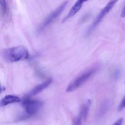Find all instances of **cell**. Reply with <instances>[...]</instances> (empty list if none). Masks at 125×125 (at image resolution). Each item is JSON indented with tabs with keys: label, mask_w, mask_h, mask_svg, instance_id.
<instances>
[{
	"label": "cell",
	"mask_w": 125,
	"mask_h": 125,
	"mask_svg": "<svg viewBox=\"0 0 125 125\" xmlns=\"http://www.w3.org/2000/svg\"><path fill=\"white\" fill-rule=\"evenodd\" d=\"M125 108V95L123 97V98L122 99V100L121 101L120 103L119 106H118V111H121L122 110H123Z\"/></svg>",
	"instance_id": "obj_11"
},
{
	"label": "cell",
	"mask_w": 125,
	"mask_h": 125,
	"mask_svg": "<svg viewBox=\"0 0 125 125\" xmlns=\"http://www.w3.org/2000/svg\"><path fill=\"white\" fill-rule=\"evenodd\" d=\"M96 68H92V69L87 71L85 73L82 74L81 75L78 76L67 86V89H66V92H72L74 91L80 87L87 81L90 79V77L96 72Z\"/></svg>",
	"instance_id": "obj_3"
},
{
	"label": "cell",
	"mask_w": 125,
	"mask_h": 125,
	"mask_svg": "<svg viewBox=\"0 0 125 125\" xmlns=\"http://www.w3.org/2000/svg\"><path fill=\"white\" fill-rule=\"evenodd\" d=\"M123 119L122 118H119V119L117 120L116 122H115L112 125H122V124H123Z\"/></svg>",
	"instance_id": "obj_12"
},
{
	"label": "cell",
	"mask_w": 125,
	"mask_h": 125,
	"mask_svg": "<svg viewBox=\"0 0 125 125\" xmlns=\"http://www.w3.org/2000/svg\"><path fill=\"white\" fill-rule=\"evenodd\" d=\"M91 101L89 100L87 101L85 103H84L83 106H81L79 114L78 117L75 118L73 123V125H81L83 122L86 119L87 115L89 114V110H90V106H91Z\"/></svg>",
	"instance_id": "obj_6"
},
{
	"label": "cell",
	"mask_w": 125,
	"mask_h": 125,
	"mask_svg": "<svg viewBox=\"0 0 125 125\" xmlns=\"http://www.w3.org/2000/svg\"><path fill=\"white\" fill-rule=\"evenodd\" d=\"M2 57L8 62H17L24 61L29 57V51L23 46L9 48L2 52Z\"/></svg>",
	"instance_id": "obj_1"
},
{
	"label": "cell",
	"mask_w": 125,
	"mask_h": 125,
	"mask_svg": "<svg viewBox=\"0 0 125 125\" xmlns=\"http://www.w3.org/2000/svg\"><path fill=\"white\" fill-rule=\"evenodd\" d=\"M84 2H85V0H77L76 2L74 4L73 6L71 7L70 10H69L68 13H67V15L65 17L63 20H62V22H65L73 17V16L75 15L78 12L81 10V9L83 7V4Z\"/></svg>",
	"instance_id": "obj_7"
},
{
	"label": "cell",
	"mask_w": 125,
	"mask_h": 125,
	"mask_svg": "<svg viewBox=\"0 0 125 125\" xmlns=\"http://www.w3.org/2000/svg\"><path fill=\"white\" fill-rule=\"evenodd\" d=\"M67 3H68V1H67L62 2V3L54 11H53L52 13H50V14L46 17V19L43 21V22L42 23L41 25L40 26V28H39V31H43V29H45L46 27L48 26L49 25H50V24L56 19V18L61 15V13H62V11L64 10V9L65 8V7L67 6Z\"/></svg>",
	"instance_id": "obj_4"
},
{
	"label": "cell",
	"mask_w": 125,
	"mask_h": 125,
	"mask_svg": "<svg viewBox=\"0 0 125 125\" xmlns=\"http://www.w3.org/2000/svg\"><path fill=\"white\" fill-rule=\"evenodd\" d=\"M52 80L51 78H49L47 80L45 81L44 82L42 83L41 84H39V85H36L31 91L29 92V93L28 94V96L29 97H32L33 96H35V95H37V94H40V92L43 91V90L46 89L48 87H49L50 85V84L52 83Z\"/></svg>",
	"instance_id": "obj_8"
},
{
	"label": "cell",
	"mask_w": 125,
	"mask_h": 125,
	"mask_svg": "<svg viewBox=\"0 0 125 125\" xmlns=\"http://www.w3.org/2000/svg\"><path fill=\"white\" fill-rule=\"evenodd\" d=\"M119 0H110L108 2H107V4L104 7L103 9L101 10V12L99 13V14L98 15L97 17H96V18L95 19L94 21L93 22L92 24L91 27L89 29V31H92L100 22L102 21V20L103 19L104 17L114 8L115 4H117V2Z\"/></svg>",
	"instance_id": "obj_5"
},
{
	"label": "cell",
	"mask_w": 125,
	"mask_h": 125,
	"mask_svg": "<svg viewBox=\"0 0 125 125\" xmlns=\"http://www.w3.org/2000/svg\"><path fill=\"white\" fill-rule=\"evenodd\" d=\"M121 17H122V18H125V6L124 7H123V10H122V12H121Z\"/></svg>",
	"instance_id": "obj_13"
},
{
	"label": "cell",
	"mask_w": 125,
	"mask_h": 125,
	"mask_svg": "<svg viewBox=\"0 0 125 125\" xmlns=\"http://www.w3.org/2000/svg\"><path fill=\"white\" fill-rule=\"evenodd\" d=\"M21 101V100L18 96L13 95H7L1 99L0 105L1 107H4L10 104L17 103Z\"/></svg>",
	"instance_id": "obj_9"
},
{
	"label": "cell",
	"mask_w": 125,
	"mask_h": 125,
	"mask_svg": "<svg viewBox=\"0 0 125 125\" xmlns=\"http://www.w3.org/2000/svg\"><path fill=\"white\" fill-rule=\"evenodd\" d=\"M1 2V11L2 14H6L7 10V2L6 0H0Z\"/></svg>",
	"instance_id": "obj_10"
},
{
	"label": "cell",
	"mask_w": 125,
	"mask_h": 125,
	"mask_svg": "<svg viewBox=\"0 0 125 125\" xmlns=\"http://www.w3.org/2000/svg\"><path fill=\"white\" fill-rule=\"evenodd\" d=\"M85 2H87V1H88L89 0H85Z\"/></svg>",
	"instance_id": "obj_14"
},
{
	"label": "cell",
	"mask_w": 125,
	"mask_h": 125,
	"mask_svg": "<svg viewBox=\"0 0 125 125\" xmlns=\"http://www.w3.org/2000/svg\"></svg>",
	"instance_id": "obj_15"
},
{
	"label": "cell",
	"mask_w": 125,
	"mask_h": 125,
	"mask_svg": "<svg viewBox=\"0 0 125 125\" xmlns=\"http://www.w3.org/2000/svg\"><path fill=\"white\" fill-rule=\"evenodd\" d=\"M42 105L43 103L42 101L37 100H32L28 95L22 101V106L24 108L26 114L29 116L36 114Z\"/></svg>",
	"instance_id": "obj_2"
}]
</instances>
